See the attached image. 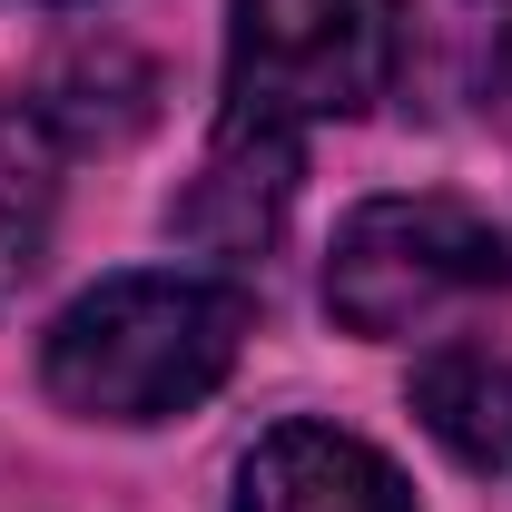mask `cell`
Masks as SVG:
<instances>
[{
  "mask_svg": "<svg viewBox=\"0 0 512 512\" xmlns=\"http://www.w3.org/2000/svg\"><path fill=\"white\" fill-rule=\"evenodd\" d=\"M237 345H247L237 286H217V276H109L50 325L40 384L89 424H168L227 384Z\"/></svg>",
  "mask_w": 512,
  "mask_h": 512,
  "instance_id": "cell-1",
  "label": "cell"
},
{
  "mask_svg": "<svg viewBox=\"0 0 512 512\" xmlns=\"http://www.w3.org/2000/svg\"><path fill=\"white\" fill-rule=\"evenodd\" d=\"M503 286H512V247L463 197H365L325 256V306L355 335H414V325L453 316L473 296H503Z\"/></svg>",
  "mask_w": 512,
  "mask_h": 512,
  "instance_id": "cell-2",
  "label": "cell"
},
{
  "mask_svg": "<svg viewBox=\"0 0 512 512\" xmlns=\"http://www.w3.org/2000/svg\"><path fill=\"white\" fill-rule=\"evenodd\" d=\"M394 69H404V0H237L227 119H355L394 89Z\"/></svg>",
  "mask_w": 512,
  "mask_h": 512,
  "instance_id": "cell-3",
  "label": "cell"
},
{
  "mask_svg": "<svg viewBox=\"0 0 512 512\" xmlns=\"http://www.w3.org/2000/svg\"><path fill=\"white\" fill-rule=\"evenodd\" d=\"M286 197H296V128L266 119H227L207 168L188 178V197L168 207L178 237H197L207 256H266L286 227Z\"/></svg>",
  "mask_w": 512,
  "mask_h": 512,
  "instance_id": "cell-4",
  "label": "cell"
},
{
  "mask_svg": "<svg viewBox=\"0 0 512 512\" xmlns=\"http://www.w3.org/2000/svg\"><path fill=\"white\" fill-rule=\"evenodd\" d=\"M237 512H414L404 473L335 424H276L237 473Z\"/></svg>",
  "mask_w": 512,
  "mask_h": 512,
  "instance_id": "cell-5",
  "label": "cell"
},
{
  "mask_svg": "<svg viewBox=\"0 0 512 512\" xmlns=\"http://www.w3.org/2000/svg\"><path fill=\"white\" fill-rule=\"evenodd\" d=\"M30 109L50 119V138L119 148V138H138V128L158 119V69L138 60V50H119V40H79V50L50 60V79H40Z\"/></svg>",
  "mask_w": 512,
  "mask_h": 512,
  "instance_id": "cell-6",
  "label": "cell"
},
{
  "mask_svg": "<svg viewBox=\"0 0 512 512\" xmlns=\"http://www.w3.org/2000/svg\"><path fill=\"white\" fill-rule=\"evenodd\" d=\"M414 414L424 434L463 463V473H503L512 463V365L483 345H453L414 375Z\"/></svg>",
  "mask_w": 512,
  "mask_h": 512,
  "instance_id": "cell-7",
  "label": "cell"
},
{
  "mask_svg": "<svg viewBox=\"0 0 512 512\" xmlns=\"http://www.w3.org/2000/svg\"><path fill=\"white\" fill-rule=\"evenodd\" d=\"M60 217V138L30 99H0V296L30 286Z\"/></svg>",
  "mask_w": 512,
  "mask_h": 512,
  "instance_id": "cell-8",
  "label": "cell"
},
{
  "mask_svg": "<svg viewBox=\"0 0 512 512\" xmlns=\"http://www.w3.org/2000/svg\"><path fill=\"white\" fill-rule=\"evenodd\" d=\"M404 50L444 89V109H503L512 99V0H424Z\"/></svg>",
  "mask_w": 512,
  "mask_h": 512,
  "instance_id": "cell-9",
  "label": "cell"
}]
</instances>
